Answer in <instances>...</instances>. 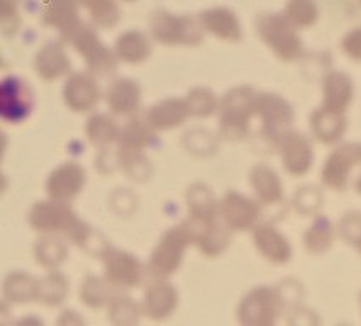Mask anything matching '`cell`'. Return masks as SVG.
<instances>
[{
  "mask_svg": "<svg viewBox=\"0 0 361 326\" xmlns=\"http://www.w3.org/2000/svg\"><path fill=\"white\" fill-rule=\"evenodd\" d=\"M192 243H194V238L185 223L168 228L151 253L148 260L149 274L157 281H165L166 277L173 275L182 265L188 245Z\"/></svg>",
  "mask_w": 361,
  "mask_h": 326,
  "instance_id": "6da1fadb",
  "label": "cell"
},
{
  "mask_svg": "<svg viewBox=\"0 0 361 326\" xmlns=\"http://www.w3.org/2000/svg\"><path fill=\"white\" fill-rule=\"evenodd\" d=\"M256 92L250 85H239L226 92L219 106V133L226 140H241L250 131V121L255 116L253 102Z\"/></svg>",
  "mask_w": 361,
  "mask_h": 326,
  "instance_id": "7a4b0ae2",
  "label": "cell"
},
{
  "mask_svg": "<svg viewBox=\"0 0 361 326\" xmlns=\"http://www.w3.org/2000/svg\"><path fill=\"white\" fill-rule=\"evenodd\" d=\"M256 32L285 61L297 60L302 54V40L288 19L276 12H263L256 18Z\"/></svg>",
  "mask_w": 361,
  "mask_h": 326,
  "instance_id": "3957f363",
  "label": "cell"
},
{
  "mask_svg": "<svg viewBox=\"0 0 361 326\" xmlns=\"http://www.w3.org/2000/svg\"><path fill=\"white\" fill-rule=\"evenodd\" d=\"M149 29L154 40L161 44L195 46L204 37V29L199 19L190 16H176L165 9H157L149 16Z\"/></svg>",
  "mask_w": 361,
  "mask_h": 326,
  "instance_id": "277c9868",
  "label": "cell"
},
{
  "mask_svg": "<svg viewBox=\"0 0 361 326\" xmlns=\"http://www.w3.org/2000/svg\"><path fill=\"white\" fill-rule=\"evenodd\" d=\"M285 304L276 287L259 286L251 289L238 306L241 326H275Z\"/></svg>",
  "mask_w": 361,
  "mask_h": 326,
  "instance_id": "5b68a950",
  "label": "cell"
},
{
  "mask_svg": "<svg viewBox=\"0 0 361 326\" xmlns=\"http://www.w3.org/2000/svg\"><path fill=\"white\" fill-rule=\"evenodd\" d=\"M253 112L262 121V135L279 145L280 138L290 131L295 112L282 95L274 92H258L255 95Z\"/></svg>",
  "mask_w": 361,
  "mask_h": 326,
  "instance_id": "8992f818",
  "label": "cell"
},
{
  "mask_svg": "<svg viewBox=\"0 0 361 326\" xmlns=\"http://www.w3.org/2000/svg\"><path fill=\"white\" fill-rule=\"evenodd\" d=\"M66 43L73 44V48L82 54L88 66V73L97 77H111L116 73L119 58L100 41L94 28L82 24Z\"/></svg>",
  "mask_w": 361,
  "mask_h": 326,
  "instance_id": "52a82bcc",
  "label": "cell"
},
{
  "mask_svg": "<svg viewBox=\"0 0 361 326\" xmlns=\"http://www.w3.org/2000/svg\"><path fill=\"white\" fill-rule=\"evenodd\" d=\"M29 227L43 235H56L63 233L68 236L71 228L78 221V216L71 211L68 204L56 203V200H37L32 204L27 215Z\"/></svg>",
  "mask_w": 361,
  "mask_h": 326,
  "instance_id": "ba28073f",
  "label": "cell"
},
{
  "mask_svg": "<svg viewBox=\"0 0 361 326\" xmlns=\"http://www.w3.org/2000/svg\"><path fill=\"white\" fill-rule=\"evenodd\" d=\"M35 109V92L26 80L9 75L2 80L0 89V114L11 124H19L29 118Z\"/></svg>",
  "mask_w": 361,
  "mask_h": 326,
  "instance_id": "9c48e42d",
  "label": "cell"
},
{
  "mask_svg": "<svg viewBox=\"0 0 361 326\" xmlns=\"http://www.w3.org/2000/svg\"><path fill=\"white\" fill-rule=\"evenodd\" d=\"M102 260L104 279H106L109 286L133 289V287L141 284L142 275H145V267L137 260V257L111 245L104 252Z\"/></svg>",
  "mask_w": 361,
  "mask_h": 326,
  "instance_id": "30bf717a",
  "label": "cell"
},
{
  "mask_svg": "<svg viewBox=\"0 0 361 326\" xmlns=\"http://www.w3.org/2000/svg\"><path fill=\"white\" fill-rule=\"evenodd\" d=\"M219 216L231 231H246L258 227L262 207L247 195L229 191L219 203Z\"/></svg>",
  "mask_w": 361,
  "mask_h": 326,
  "instance_id": "8fae6325",
  "label": "cell"
},
{
  "mask_svg": "<svg viewBox=\"0 0 361 326\" xmlns=\"http://www.w3.org/2000/svg\"><path fill=\"white\" fill-rule=\"evenodd\" d=\"M85 182V169L77 162H65L49 174L46 181V192L51 200L68 204L82 192Z\"/></svg>",
  "mask_w": 361,
  "mask_h": 326,
  "instance_id": "7c38bea8",
  "label": "cell"
},
{
  "mask_svg": "<svg viewBox=\"0 0 361 326\" xmlns=\"http://www.w3.org/2000/svg\"><path fill=\"white\" fill-rule=\"evenodd\" d=\"M358 163H361V143H344L338 146L324 162L321 172L322 182L334 191H344L351 169Z\"/></svg>",
  "mask_w": 361,
  "mask_h": 326,
  "instance_id": "4fadbf2b",
  "label": "cell"
},
{
  "mask_svg": "<svg viewBox=\"0 0 361 326\" xmlns=\"http://www.w3.org/2000/svg\"><path fill=\"white\" fill-rule=\"evenodd\" d=\"M187 206L188 217L183 223L188 228V231L194 233L197 229L209 227L221 219L219 216V204L214 198L212 191L205 183H192L187 189Z\"/></svg>",
  "mask_w": 361,
  "mask_h": 326,
  "instance_id": "5bb4252c",
  "label": "cell"
},
{
  "mask_svg": "<svg viewBox=\"0 0 361 326\" xmlns=\"http://www.w3.org/2000/svg\"><path fill=\"white\" fill-rule=\"evenodd\" d=\"M279 150L285 170L292 175L307 174L314 162L312 143L304 133L288 131L280 138Z\"/></svg>",
  "mask_w": 361,
  "mask_h": 326,
  "instance_id": "9a60e30c",
  "label": "cell"
},
{
  "mask_svg": "<svg viewBox=\"0 0 361 326\" xmlns=\"http://www.w3.org/2000/svg\"><path fill=\"white\" fill-rule=\"evenodd\" d=\"M99 85L94 75L88 72L71 73L63 85L65 104L75 112H87L99 102Z\"/></svg>",
  "mask_w": 361,
  "mask_h": 326,
  "instance_id": "2e32d148",
  "label": "cell"
},
{
  "mask_svg": "<svg viewBox=\"0 0 361 326\" xmlns=\"http://www.w3.org/2000/svg\"><path fill=\"white\" fill-rule=\"evenodd\" d=\"M178 306V292L173 284L166 281H157L145 291L142 299V313L153 321H163L173 315Z\"/></svg>",
  "mask_w": 361,
  "mask_h": 326,
  "instance_id": "e0dca14e",
  "label": "cell"
},
{
  "mask_svg": "<svg viewBox=\"0 0 361 326\" xmlns=\"http://www.w3.org/2000/svg\"><path fill=\"white\" fill-rule=\"evenodd\" d=\"M353 95H355V85L348 73L339 70H331L326 73L322 80V109L344 114L346 107L350 106Z\"/></svg>",
  "mask_w": 361,
  "mask_h": 326,
  "instance_id": "ac0fdd59",
  "label": "cell"
},
{
  "mask_svg": "<svg viewBox=\"0 0 361 326\" xmlns=\"http://www.w3.org/2000/svg\"><path fill=\"white\" fill-rule=\"evenodd\" d=\"M107 106L114 114L131 116L141 104V87L133 78H114L106 90Z\"/></svg>",
  "mask_w": 361,
  "mask_h": 326,
  "instance_id": "d6986e66",
  "label": "cell"
},
{
  "mask_svg": "<svg viewBox=\"0 0 361 326\" xmlns=\"http://www.w3.org/2000/svg\"><path fill=\"white\" fill-rule=\"evenodd\" d=\"M253 241L258 252L274 263H287L292 258V246L274 224L263 223L253 229Z\"/></svg>",
  "mask_w": 361,
  "mask_h": 326,
  "instance_id": "ffe728a7",
  "label": "cell"
},
{
  "mask_svg": "<svg viewBox=\"0 0 361 326\" xmlns=\"http://www.w3.org/2000/svg\"><path fill=\"white\" fill-rule=\"evenodd\" d=\"M188 116H190V111H188L187 100L170 97L151 106L146 112V121L154 131H168V129L182 126Z\"/></svg>",
  "mask_w": 361,
  "mask_h": 326,
  "instance_id": "44dd1931",
  "label": "cell"
},
{
  "mask_svg": "<svg viewBox=\"0 0 361 326\" xmlns=\"http://www.w3.org/2000/svg\"><path fill=\"white\" fill-rule=\"evenodd\" d=\"M197 19L204 31H209L221 40L233 41V43L241 40V24H239L236 14L228 7H212V9L202 11Z\"/></svg>",
  "mask_w": 361,
  "mask_h": 326,
  "instance_id": "7402d4cb",
  "label": "cell"
},
{
  "mask_svg": "<svg viewBox=\"0 0 361 326\" xmlns=\"http://www.w3.org/2000/svg\"><path fill=\"white\" fill-rule=\"evenodd\" d=\"M36 73L43 80H56L70 70V58L66 56L63 41H48L35 58Z\"/></svg>",
  "mask_w": 361,
  "mask_h": 326,
  "instance_id": "603a6c76",
  "label": "cell"
},
{
  "mask_svg": "<svg viewBox=\"0 0 361 326\" xmlns=\"http://www.w3.org/2000/svg\"><path fill=\"white\" fill-rule=\"evenodd\" d=\"M250 183L259 204H263V206H275V204L282 203V181H280L279 174L271 167L264 165V163L255 165L250 172Z\"/></svg>",
  "mask_w": 361,
  "mask_h": 326,
  "instance_id": "cb8c5ba5",
  "label": "cell"
},
{
  "mask_svg": "<svg viewBox=\"0 0 361 326\" xmlns=\"http://www.w3.org/2000/svg\"><path fill=\"white\" fill-rule=\"evenodd\" d=\"M43 23L46 26L56 28L60 31V41L63 43H66L83 24L78 18L77 7L71 4H46L43 9Z\"/></svg>",
  "mask_w": 361,
  "mask_h": 326,
  "instance_id": "d4e9b609",
  "label": "cell"
},
{
  "mask_svg": "<svg viewBox=\"0 0 361 326\" xmlns=\"http://www.w3.org/2000/svg\"><path fill=\"white\" fill-rule=\"evenodd\" d=\"M310 129L322 143H336L346 129V116L319 107L310 114Z\"/></svg>",
  "mask_w": 361,
  "mask_h": 326,
  "instance_id": "484cf974",
  "label": "cell"
},
{
  "mask_svg": "<svg viewBox=\"0 0 361 326\" xmlns=\"http://www.w3.org/2000/svg\"><path fill=\"white\" fill-rule=\"evenodd\" d=\"M114 53L119 60L128 61V64H141L149 58L151 43L145 32L129 29L116 40Z\"/></svg>",
  "mask_w": 361,
  "mask_h": 326,
  "instance_id": "4316f807",
  "label": "cell"
},
{
  "mask_svg": "<svg viewBox=\"0 0 361 326\" xmlns=\"http://www.w3.org/2000/svg\"><path fill=\"white\" fill-rule=\"evenodd\" d=\"M194 243L199 246V250L207 257H217L228 248L231 241V229L226 227L222 221L204 227L192 233Z\"/></svg>",
  "mask_w": 361,
  "mask_h": 326,
  "instance_id": "83f0119b",
  "label": "cell"
},
{
  "mask_svg": "<svg viewBox=\"0 0 361 326\" xmlns=\"http://www.w3.org/2000/svg\"><path fill=\"white\" fill-rule=\"evenodd\" d=\"M39 281L24 270H12L4 279V296L12 303H29L37 299Z\"/></svg>",
  "mask_w": 361,
  "mask_h": 326,
  "instance_id": "f1b7e54d",
  "label": "cell"
},
{
  "mask_svg": "<svg viewBox=\"0 0 361 326\" xmlns=\"http://www.w3.org/2000/svg\"><path fill=\"white\" fill-rule=\"evenodd\" d=\"M154 140V129L149 126L148 121H142L140 118H133L126 123L124 128H121L119 145L121 150H136L142 152L146 146H149Z\"/></svg>",
  "mask_w": 361,
  "mask_h": 326,
  "instance_id": "f546056e",
  "label": "cell"
},
{
  "mask_svg": "<svg viewBox=\"0 0 361 326\" xmlns=\"http://www.w3.org/2000/svg\"><path fill=\"white\" fill-rule=\"evenodd\" d=\"M85 133L92 145L104 150L119 140L121 128L117 126L116 121L111 116L104 114V112H97V114L90 116L87 119Z\"/></svg>",
  "mask_w": 361,
  "mask_h": 326,
  "instance_id": "4dcf8cb0",
  "label": "cell"
},
{
  "mask_svg": "<svg viewBox=\"0 0 361 326\" xmlns=\"http://www.w3.org/2000/svg\"><path fill=\"white\" fill-rule=\"evenodd\" d=\"M334 241V228L327 216H317L304 235L305 250L314 255L324 253Z\"/></svg>",
  "mask_w": 361,
  "mask_h": 326,
  "instance_id": "1f68e13d",
  "label": "cell"
},
{
  "mask_svg": "<svg viewBox=\"0 0 361 326\" xmlns=\"http://www.w3.org/2000/svg\"><path fill=\"white\" fill-rule=\"evenodd\" d=\"M66 255H68V248L56 235H44L35 245L36 262L44 269H56L65 262Z\"/></svg>",
  "mask_w": 361,
  "mask_h": 326,
  "instance_id": "d6a6232c",
  "label": "cell"
},
{
  "mask_svg": "<svg viewBox=\"0 0 361 326\" xmlns=\"http://www.w3.org/2000/svg\"><path fill=\"white\" fill-rule=\"evenodd\" d=\"M66 294H68V281L61 272H48L39 281L37 301H41L46 306H60Z\"/></svg>",
  "mask_w": 361,
  "mask_h": 326,
  "instance_id": "836d02e7",
  "label": "cell"
},
{
  "mask_svg": "<svg viewBox=\"0 0 361 326\" xmlns=\"http://www.w3.org/2000/svg\"><path fill=\"white\" fill-rule=\"evenodd\" d=\"M140 304L129 296H116L107 308V316L114 326H136L141 316Z\"/></svg>",
  "mask_w": 361,
  "mask_h": 326,
  "instance_id": "e575fe53",
  "label": "cell"
},
{
  "mask_svg": "<svg viewBox=\"0 0 361 326\" xmlns=\"http://www.w3.org/2000/svg\"><path fill=\"white\" fill-rule=\"evenodd\" d=\"M117 157H119L121 169L128 174L129 179L137 182H145L153 175V165L149 158L142 152L136 150H121L117 148Z\"/></svg>",
  "mask_w": 361,
  "mask_h": 326,
  "instance_id": "d590c367",
  "label": "cell"
},
{
  "mask_svg": "<svg viewBox=\"0 0 361 326\" xmlns=\"http://www.w3.org/2000/svg\"><path fill=\"white\" fill-rule=\"evenodd\" d=\"M80 301L88 308L99 309L111 303L109 298V284L106 279L97 275H87L80 284Z\"/></svg>",
  "mask_w": 361,
  "mask_h": 326,
  "instance_id": "8d00e7d4",
  "label": "cell"
},
{
  "mask_svg": "<svg viewBox=\"0 0 361 326\" xmlns=\"http://www.w3.org/2000/svg\"><path fill=\"white\" fill-rule=\"evenodd\" d=\"M187 106L192 116L197 118H209V116L219 109L216 95L207 87H195L187 94Z\"/></svg>",
  "mask_w": 361,
  "mask_h": 326,
  "instance_id": "74e56055",
  "label": "cell"
},
{
  "mask_svg": "<svg viewBox=\"0 0 361 326\" xmlns=\"http://www.w3.org/2000/svg\"><path fill=\"white\" fill-rule=\"evenodd\" d=\"M85 9L90 14L92 23L104 29H112L119 23L121 11L111 0H100V2H85Z\"/></svg>",
  "mask_w": 361,
  "mask_h": 326,
  "instance_id": "f35d334b",
  "label": "cell"
},
{
  "mask_svg": "<svg viewBox=\"0 0 361 326\" xmlns=\"http://www.w3.org/2000/svg\"><path fill=\"white\" fill-rule=\"evenodd\" d=\"M317 14L319 11L316 4L307 2V0H293V2H288L283 12L288 23L297 29L307 28L310 24L316 23Z\"/></svg>",
  "mask_w": 361,
  "mask_h": 326,
  "instance_id": "ab89813d",
  "label": "cell"
},
{
  "mask_svg": "<svg viewBox=\"0 0 361 326\" xmlns=\"http://www.w3.org/2000/svg\"><path fill=\"white\" fill-rule=\"evenodd\" d=\"M292 203L302 215H310L322 206V192L316 186H304L297 189Z\"/></svg>",
  "mask_w": 361,
  "mask_h": 326,
  "instance_id": "60d3db41",
  "label": "cell"
},
{
  "mask_svg": "<svg viewBox=\"0 0 361 326\" xmlns=\"http://www.w3.org/2000/svg\"><path fill=\"white\" fill-rule=\"evenodd\" d=\"M339 233L351 246L361 252V212H346L339 221Z\"/></svg>",
  "mask_w": 361,
  "mask_h": 326,
  "instance_id": "b9f144b4",
  "label": "cell"
},
{
  "mask_svg": "<svg viewBox=\"0 0 361 326\" xmlns=\"http://www.w3.org/2000/svg\"><path fill=\"white\" fill-rule=\"evenodd\" d=\"M288 326H321V320L312 309L295 306L288 315Z\"/></svg>",
  "mask_w": 361,
  "mask_h": 326,
  "instance_id": "7bdbcfd3",
  "label": "cell"
},
{
  "mask_svg": "<svg viewBox=\"0 0 361 326\" xmlns=\"http://www.w3.org/2000/svg\"><path fill=\"white\" fill-rule=\"evenodd\" d=\"M343 52L353 60L361 61V26L351 29L341 41Z\"/></svg>",
  "mask_w": 361,
  "mask_h": 326,
  "instance_id": "ee69618b",
  "label": "cell"
},
{
  "mask_svg": "<svg viewBox=\"0 0 361 326\" xmlns=\"http://www.w3.org/2000/svg\"><path fill=\"white\" fill-rule=\"evenodd\" d=\"M19 14L16 6H12L11 2H7L4 6V12H2V32L6 36H12L14 32H18L19 29Z\"/></svg>",
  "mask_w": 361,
  "mask_h": 326,
  "instance_id": "f6af8a7d",
  "label": "cell"
},
{
  "mask_svg": "<svg viewBox=\"0 0 361 326\" xmlns=\"http://www.w3.org/2000/svg\"><path fill=\"white\" fill-rule=\"evenodd\" d=\"M276 291H279L280 298H282L283 304L287 306L290 301H299L300 296H302V287L299 282L292 281V279H288V281H283L282 284H280V287H276Z\"/></svg>",
  "mask_w": 361,
  "mask_h": 326,
  "instance_id": "bcb514c9",
  "label": "cell"
},
{
  "mask_svg": "<svg viewBox=\"0 0 361 326\" xmlns=\"http://www.w3.org/2000/svg\"><path fill=\"white\" fill-rule=\"evenodd\" d=\"M56 326H85V321L73 309H65L58 318Z\"/></svg>",
  "mask_w": 361,
  "mask_h": 326,
  "instance_id": "7dc6e473",
  "label": "cell"
},
{
  "mask_svg": "<svg viewBox=\"0 0 361 326\" xmlns=\"http://www.w3.org/2000/svg\"><path fill=\"white\" fill-rule=\"evenodd\" d=\"M14 326H44V323L37 316H23L16 321Z\"/></svg>",
  "mask_w": 361,
  "mask_h": 326,
  "instance_id": "c3c4849f",
  "label": "cell"
},
{
  "mask_svg": "<svg viewBox=\"0 0 361 326\" xmlns=\"http://www.w3.org/2000/svg\"><path fill=\"white\" fill-rule=\"evenodd\" d=\"M356 191H358L360 194H361V175H360V179H358V181H356Z\"/></svg>",
  "mask_w": 361,
  "mask_h": 326,
  "instance_id": "681fc988",
  "label": "cell"
},
{
  "mask_svg": "<svg viewBox=\"0 0 361 326\" xmlns=\"http://www.w3.org/2000/svg\"><path fill=\"white\" fill-rule=\"evenodd\" d=\"M338 326H351V325H346V323H343V325H338Z\"/></svg>",
  "mask_w": 361,
  "mask_h": 326,
  "instance_id": "f907efd6",
  "label": "cell"
},
{
  "mask_svg": "<svg viewBox=\"0 0 361 326\" xmlns=\"http://www.w3.org/2000/svg\"><path fill=\"white\" fill-rule=\"evenodd\" d=\"M360 303H361V296H360Z\"/></svg>",
  "mask_w": 361,
  "mask_h": 326,
  "instance_id": "816d5d0a",
  "label": "cell"
}]
</instances>
